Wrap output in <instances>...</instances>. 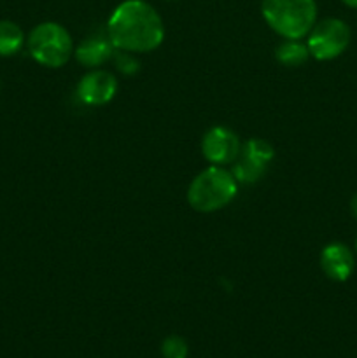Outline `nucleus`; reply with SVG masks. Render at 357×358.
<instances>
[{"label": "nucleus", "instance_id": "obj_1", "mask_svg": "<svg viewBox=\"0 0 357 358\" xmlns=\"http://www.w3.org/2000/svg\"><path fill=\"white\" fill-rule=\"evenodd\" d=\"M107 37L119 51L149 52L163 42L164 24L158 10L146 0H125L108 17Z\"/></svg>", "mask_w": 357, "mask_h": 358}, {"label": "nucleus", "instance_id": "obj_2", "mask_svg": "<svg viewBox=\"0 0 357 358\" xmlns=\"http://www.w3.org/2000/svg\"><path fill=\"white\" fill-rule=\"evenodd\" d=\"M237 192L238 180L233 171L212 164L192 178L188 189V203L196 212L212 213L230 205Z\"/></svg>", "mask_w": 357, "mask_h": 358}, {"label": "nucleus", "instance_id": "obj_3", "mask_svg": "<svg viewBox=\"0 0 357 358\" xmlns=\"http://www.w3.org/2000/svg\"><path fill=\"white\" fill-rule=\"evenodd\" d=\"M261 13L268 27L284 38H303L317 23L315 0H262Z\"/></svg>", "mask_w": 357, "mask_h": 358}, {"label": "nucleus", "instance_id": "obj_4", "mask_svg": "<svg viewBox=\"0 0 357 358\" xmlns=\"http://www.w3.org/2000/svg\"><path fill=\"white\" fill-rule=\"evenodd\" d=\"M31 58L48 69H59L74 55V42L69 30L55 21L37 24L27 38Z\"/></svg>", "mask_w": 357, "mask_h": 358}, {"label": "nucleus", "instance_id": "obj_5", "mask_svg": "<svg viewBox=\"0 0 357 358\" xmlns=\"http://www.w3.org/2000/svg\"><path fill=\"white\" fill-rule=\"evenodd\" d=\"M350 28L345 21L338 17H326L314 24L307 38V48L310 56L318 62L335 59L349 48Z\"/></svg>", "mask_w": 357, "mask_h": 358}, {"label": "nucleus", "instance_id": "obj_6", "mask_svg": "<svg viewBox=\"0 0 357 358\" xmlns=\"http://www.w3.org/2000/svg\"><path fill=\"white\" fill-rule=\"evenodd\" d=\"M238 157L240 159L233 166L234 178L244 184H254L265 175V168L275 157V149L266 140L252 138L245 143Z\"/></svg>", "mask_w": 357, "mask_h": 358}, {"label": "nucleus", "instance_id": "obj_7", "mask_svg": "<svg viewBox=\"0 0 357 358\" xmlns=\"http://www.w3.org/2000/svg\"><path fill=\"white\" fill-rule=\"evenodd\" d=\"M202 152L210 164L224 166V164H231L237 161L241 152V143L237 133L231 131L230 128L214 126L203 135Z\"/></svg>", "mask_w": 357, "mask_h": 358}, {"label": "nucleus", "instance_id": "obj_8", "mask_svg": "<svg viewBox=\"0 0 357 358\" xmlns=\"http://www.w3.org/2000/svg\"><path fill=\"white\" fill-rule=\"evenodd\" d=\"M118 93V79L107 70H91L80 79L77 94L86 105H105Z\"/></svg>", "mask_w": 357, "mask_h": 358}, {"label": "nucleus", "instance_id": "obj_9", "mask_svg": "<svg viewBox=\"0 0 357 358\" xmlns=\"http://www.w3.org/2000/svg\"><path fill=\"white\" fill-rule=\"evenodd\" d=\"M356 268L352 250L343 243H329L321 252V269L332 282H346Z\"/></svg>", "mask_w": 357, "mask_h": 358}, {"label": "nucleus", "instance_id": "obj_10", "mask_svg": "<svg viewBox=\"0 0 357 358\" xmlns=\"http://www.w3.org/2000/svg\"><path fill=\"white\" fill-rule=\"evenodd\" d=\"M114 45H112L111 38L102 37V35H94V37H88L74 49L76 59L84 65L86 69H97L102 66L105 62L114 56Z\"/></svg>", "mask_w": 357, "mask_h": 358}, {"label": "nucleus", "instance_id": "obj_11", "mask_svg": "<svg viewBox=\"0 0 357 358\" xmlns=\"http://www.w3.org/2000/svg\"><path fill=\"white\" fill-rule=\"evenodd\" d=\"M276 59L286 66H300L308 59L310 52L301 38H286L275 51Z\"/></svg>", "mask_w": 357, "mask_h": 358}, {"label": "nucleus", "instance_id": "obj_12", "mask_svg": "<svg viewBox=\"0 0 357 358\" xmlns=\"http://www.w3.org/2000/svg\"><path fill=\"white\" fill-rule=\"evenodd\" d=\"M24 34L20 24L0 20V56H13L23 48Z\"/></svg>", "mask_w": 357, "mask_h": 358}, {"label": "nucleus", "instance_id": "obj_13", "mask_svg": "<svg viewBox=\"0 0 357 358\" xmlns=\"http://www.w3.org/2000/svg\"><path fill=\"white\" fill-rule=\"evenodd\" d=\"M161 353L164 358H186L188 357V343L181 336H170L161 345Z\"/></svg>", "mask_w": 357, "mask_h": 358}, {"label": "nucleus", "instance_id": "obj_14", "mask_svg": "<svg viewBox=\"0 0 357 358\" xmlns=\"http://www.w3.org/2000/svg\"><path fill=\"white\" fill-rule=\"evenodd\" d=\"M114 63L115 66H118V70L121 73H125V76H133V73L139 72L140 69V63L139 59L133 56V52H128V51H119L114 52Z\"/></svg>", "mask_w": 357, "mask_h": 358}, {"label": "nucleus", "instance_id": "obj_15", "mask_svg": "<svg viewBox=\"0 0 357 358\" xmlns=\"http://www.w3.org/2000/svg\"><path fill=\"white\" fill-rule=\"evenodd\" d=\"M350 210H352V215L357 219V194L354 196L352 201H350Z\"/></svg>", "mask_w": 357, "mask_h": 358}, {"label": "nucleus", "instance_id": "obj_16", "mask_svg": "<svg viewBox=\"0 0 357 358\" xmlns=\"http://www.w3.org/2000/svg\"><path fill=\"white\" fill-rule=\"evenodd\" d=\"M346 7H352V9H357V0H342Z\"/></svg>", "mask_w": 357, "mask_h": 358}, {"label": "nucleus", "instance_id": "obj_17", "mask_svg": "<svg viewBox=\"0 0 357 358\" xmlns=\"http://www.w3.org/2000/svg\"><path fill=\"white\" fill-rule=\"evenodd\" d=\"M356 254H357V240H356Z\"/></svg>", "mask_w": 357, "mask_h": 358}]
</instances>
